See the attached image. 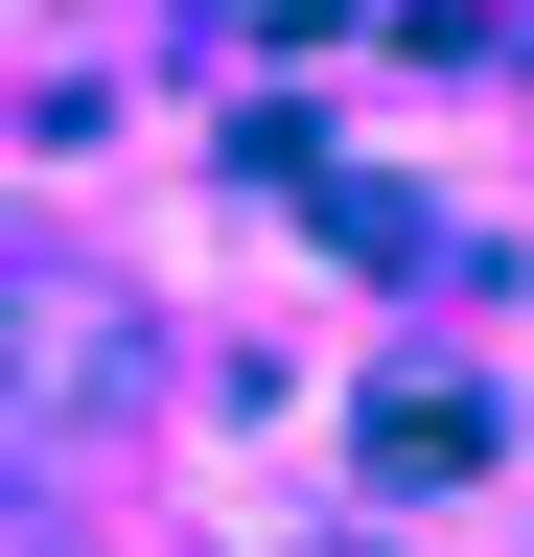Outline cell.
I'll use <instances>...</instances> for the list:
<instances>
[{
  "mask_svg": "<svg viewBox=\"0 0 534 557\" xmlns=\"http://www.w3.org/2000/svg\"><path fill=\"white\" fill-rule=\"evenodd\" d=\"M24 348H47V418H116V302H94V278H47V302H24Z\"/></svg>",
  "mask_w": 534,
  "mask_h": 557,
  "instance_id": "cell-1",
  "label": "cell"
}]
</instances>
